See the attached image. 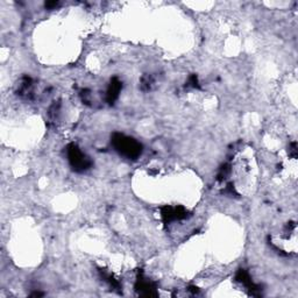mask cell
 Masks as SVG:
<instances>
[{
	"label": "cell",
	"mask_w": 298,
	"mask_h": 298,
	"mask_svg": "<svg viewBox=\"0 0 298 298\" xmlns=\"http://www.w3.org/2000/svg\"><path fill=\"white\" fill-rule=\"evenodd\" d=\"M289 153L291 156H293L294 158L297 157V144L296 142H293V144L290 145L289 147Z\"/></svg>",
	"instance_id": "ba28073f"
},
{
	"label": "cell",
	"mask_w": 298,
	"mask_h": 298,
	"mask_svg": "<svg viewBox=\"0 0 298 298\" xmlns=\"http://www.w3.org/2000/svg\"><path fill=\"white\" fill-rule=\"evenodd\" d=\"M135 289L139 291V294L141 296H147V297H153L156 296V288L153 282H150L147 278H144L142 276L139 277L138 282L135 284Z\"/></svg>",
	"instance_id": "277c9868"
},
{
	"label": "cell",
	"mask_w": 298,
	"mask_h": 298,
	"mask_svg": "<svg viewBox=\"0 0 298 298\" xmlns=\"http://www.w3.org/2000/svg\"><path fill=\"white\" fill-rule=\"evenodd\" d=\"M161 215H162L164 223L170 224L173 221L185 219L186 215H188V211L182 206H175V208L174 206H164L161 211Z\"/></svg>",
	"instance_id": "3957f363"
},
{
	"label": "cell",
	"mask_w": 298,
	"mask_h": 298,
	"mask_svg": "<svg viewBox=\"0 0 298 298\" xmlns=\"http://www.w3.org/2000/svg\"><path fill=\"white\" fill-rule=\"evenodd\" d=\"M236 280L239 282V283H241L243 287L246 288V289L250 290L252 295H258L259 287L252 281L249 274L245 270V269H240V270H238L237 275H236Z\"/></svg>",
	"instance_id": "5b68a950"
},
{
	"label": "cell",
	"mask_w": 298,
	"mask_h": 298,
	"mask_svg": "<svg viewBox=\"0 0 298 298\" xmlns=\"http://www.w3.org/2000/svg\"><path fill=\"white\" fill-rule=\"evenodd\" d=\"M186 87H190V88H193V89H199V83H198L197 76H196V75L191 76V77L189 78Z\"/></svg>",
	"instance_id": "52a82bcc"
},
{
	"label": "cell",
	"mask_w": 298,
	"mask_h": 298,
	"mask_svg": "<svg viewBox=\"0 0 298 298\" xmlns=\"http://www.w3.org/2000/svg\"><path fill=\"white\" fill-rule=\"evenodd\" d=\"M122 89V83L118 78L114 77L109 85L106 90V101L109 104H113L114 101L118 99L120 91Z\"/></svg>",
	"instance_id": "8992f818"
},
{
	"label": "cell",
	"mask_w": 298,
	"mask_h": 298,
	"mask_svg": "<svg viewBox=\"0 0 298 298\" xmlns=\"http://www.w3.org/2000/svg\"><path fill=\"white\" fill-rule=\"evenodd\" d=\"M66 156H68V161L70 163L72 169L77 173H83L90 169V167L92 166V162L85 155L83 151L81 150V148L77 145L70 144L66 147Z\"/></svg>",
	"instance_id": "7a4b0ae2"
},
{
	"label": "cell",
	"mask_w": 298,
	"mask_h": 298,
	"mask_svg": "<svg viewBox=\"0 0 298 298\" xmlns=\"http://www.w3.org/2000/svg\"><path fill=\"white\" fill-rule=\"evenodd\" d=\"M112 146L121 156L128 160H136L142 153V146L135 139L116 133L112 136Z\"/></svg>",
	"instance_id": "6da1fadb"
}]
</instances>
